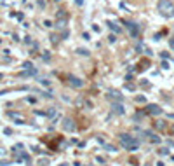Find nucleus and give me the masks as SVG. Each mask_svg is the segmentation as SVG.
<instances>
[{
	"label": "nucleus",
	"mask_w": 174,
	"mask_h": 166,
	"mask_svg": "<svg viewBox=\"0 0 174 166\" xmlns=\"http://www.w3.org/2000/svg\"><path fill=\"white\" fill-rule=\"evenodd\" d=\"M120 143L125 147L127 150H131V152H134V150H138V147H139V142L136 140L134 137H131V135H127V133H122L120 137Z\"/></svg>",
	"instance_id": "obj_1"
},
{
	"label": "nucleus",
	"mask_w": 174,
	"mask_h": 166,
	"mask_svg": "<svg viewBox=\"0 0 174 166\" xmlns=\"http://www.w3.org/2000/svg\"><path fill=\"white\" fill-rule=\"evenodd\" d=\"M158 12L164 17H172L174 16V4L171 0H160L158 2Z\"/></svg>",
	"instance_id": "obj_2"
},
{
	"label": "nucleus",
	"mask_w": 174,
	"mask_h": 166,
	"mask_svg": "<svg viewBox=\"0 0 174 166\" xmlns=\"http://www.w3.org/2000/svg\"><path fill=\"white\" fill-rule=\"evenodd\" d=\"M63 129L64 131H75V121L71 117H64L63 119Z\"/></svg>",
	"instance_id": "obj_3"
},
{
	"label": "nucleus",
	"mask_w": 174,
	"mask_h": 166,
	"mask_svg": "<svg viewBox=\"0 0 174 166\" xmlns=\"http://www.w3.org/2000/svg\"><path fill=\"white\" fill-rule=\"evenodd\" d=\"M124 25H125V26H127V28L131 30V37H132V39H136V37H138V33H139L138 25L132 23V21H124Z\"/></svg>",
	"instance_id": "obj_4"
},
{
	"label": "nucleus",
	"mask_w": 174,
	"mask_h": 166,
	"mask_svg": "<svg viewBox=\"0 0 174 166\" xmlns=\"http://www.w3.org/2000/svg\"><path fill=\"white\" fill-rule=\"evenodd\" d=\"M68 84L71 87H82L84 86V80L78 79V77H75V75H68Z\"/></svg>",
	"instance_id": "obj_5"
},
{
	"label": "nucleus",
	"mask_w": 174,
	"mask_h": 166,
	"mask_svg": "<svg viewBox=\"0 0 174 166\" xmlns=\"http://www.w3.org/2000/svg\"><path fill=\"white\" fill-rule=\"evenodd\" d=\"M146 112L151 114V115H160L162 114V109H160L158 105H155V103H150V105L146 107Z\"/></svg>",
	"instance_id": "obj_6"
},
{
	"label": "nucleus",
	"mask_w": 174,
	"mask_h": 166,
	"mask_svg": "<svg viewBox=\"0 0 174 166\" xmlns=\"http://www.w3.org/2000/svg\"><path fill=\"white\" fill-rule=\"evenodd\" d=\"M106 98H110V100H118V102H120L122 94L117 91V89H108V91H106Z\"/></svg>",
	"instance_id": "obj_7"
},
{
	"label": "nucleus",
	"mask_w": 174,
	"mask_h": 166,
	"mask_svg": "<svg viewBox=\"0 0 174 166\" xmlns=\"http://www.w3.org/2000/svg\"><path fill=\"white\" fill-rule=\"evenodd\" d=\"M111 109H113V112H115V114H124V112H125V110H124V105H122V103H118V102H113L111 103Z\"/></svg>",
	"instance_id": "obj_8"
},
{
	"label": "nucleus",
	"mask_w": 174,
	"mask_h": 166,
	"mask_svg": "<svg viewBox=\"0 0 174 166\" xmlns=\"http://www.w3.org/2000/svg\"><path fill=\"white\" fill-rule=\"evenodd\" d=\"M106 25H108V28L113 32V35H115V33H120V26H118L117 23H113V21H108Z\"/></svg>",
	"instance_id": "obj_9"
},
{
	"label": "nucleus",
	"mask_w": 174,
	"mask_h": 166,
	"mask_svg": "<svg viewBox=\"0 0 174 166\" xmlns=\"http://www.w3.org/2000/svg\"><path fill=\"white\" fill-rule=\"evenodd\" d=\"M38 72H37V68H30V70H24V72H21V77H31V75H37Z\"/></svg>",
	"instance_id": "obj_10"
},
{
	"label": "nucleus",
	"mask_w": 174,
	"mask_h": 166,
	"mask_svg": "<svg viewBox=\"0 0 174 166\" xmlns=\"http://www.w3.org/2000/svg\"><path fill=\"white\" fill-rule=\"evenodd\" d=\"M77 52H78V54H82V56H89V51H87V49H84V47H78V49H77Z\"/></svg>",
	"instance_id": "obj_11"
},
{
	"label": "nucleus",
	"mask_w": 174,
	"mask_h": 166,
	"mask_svg": "<svg viewBox=\"0 0 174 166\" xmlns=\"http://www.w3.org/2000/svg\"><path fill=\"white\" fill-rule=\"evenodd\" d=\"M30 68H33L31 61H24V63H23V70H30Z\"/></svg>",
	"instance_id": "obj_12"
},
{
	"label": "nucleus",
	"mask_w": 174,
	"mask_h": 166,
	"mask_svg": "<svg viewBox=\"0 0 174 166\" xmlns=\"http://www.w3.org/2000/svg\"><path fill=\"white\" fill-rule=\"evenodd\" d=\"M64 25H66V21H63V19H58L56 26H58V28H64Z\"/></svg>",
	"instance_id": "obj_13"
},
{
	"label": "nucleus",
	"mask_w": 174,
	"mask_h": 166,
	"mask_svg": "<svg viewBox=\"0 0 174 166\" xmlns=\"http://www.w3.org/2000/svg\"><path fill=\"white\" fill-rule=\"evenodd\" d=\"M49 39H51V42H52V44H58V39H59V37H58V35H54V33H52L51 37H49Z\"/></svg>",
	"instance_id": "obj_14"
},
{
	"label": "nucleus",
	"mask_w": 174,
	"mask_h": 166,
	"mask_svg": "<svg viewBox=\"0 0 174 166\" xmlns=\"http://www.w3.org/2000/svg\"><path fill=\"white\" fill-rule=\"evenodd\" d=\"M155 126L158 128V129H164V128H165V122H164V121H158V122H157Z\"/></svg>",
	"instance_id": "obj_15"
},
{
	"label": "nucleus",
	"mask_w": 174,
	"mask_h": 166,
	"mask_svg": "<svg viewBox=\"0 0 174 166\" xmlns=\"http://www.w3.org/2000/svg\"><path fill=\"white\" fill-rule=\"evenodd\" d=\"M38 82H40L42 86H51V82H49V80H47V79H40V80H38Z\"/></svg>",
	"instance_id": "obj_16"
},
{
	"label": "nucleus",
	"mask_w": 174,
	"mask_h": 166,
	"mask_svg": "<svg viewBox=\"0 0 174 166\" xmlns=\"http://www.w3.org/2000/svg\"><path fill=\"white\" fill-rule=\"evenodd\" d=\"M162 68H165V70L171 68V67H169V61H167V60H164V61H162Z\"/></svg>",
	"instance_id": "obj_17"
},
{
	"label": "nucleus",
	"mask_w": 174,
	"mask_h": 166,
	"mask_svg": "<svg viewBox=\"0 0 174 166\" xmlns=\"http://www.w3.org/2000/svg\"><path fill=\"white\" fill-rule=\"evenodd\" d=\"M104 149L110 150V152H115V147H113V145H106V143H104Z\"/></svg>",
	"instance_id": "obj_18"
},
{
	"label": "nucleus",
	"mask_w": 174,
	"mask_h": 166,
	"mask_svg": "<svg viewBox=\"0 0 174 166\" xmlns=\"http://www.w3.org/2000/svg\"><path fill=\"white\" fill-rule=\"evenodd\" d=\"M47 115H49V117H54V115H56V109H51L47 112Z\"/></svg>",
	"instance_id": "obj_19"
},
{
	"label": "nucleus",
	"mask_w": 174,
	"mask_h": 166,
	"mask_svg": "<svg viewBox=\"0 0 174 166\" xmlns=\"http://www.w3.org/2000/svg\"><path fill=\"white\" fill-rule=\"evenodd\" d=\"M63 17H66V12L59 11V12H58V19H63Z\"/></svg>",
	"instance_id": "obj_20"
},
{
	"label": "nucleus",
	"mask_w": 174,
	"mask_h": 166,
	"mask_svg": "<svg viewBox=\"0 0 174 166\" xmlns=\"http://www.w3.org/2000/svg\"><path fill=\"white\" fill-rule=\"evenodd\" d=\"M158 154H160V156H167L169 150H167V149H160V150H158Z\"/></svg>",
	"instance_id": "obj_21"
},
{
	"label": "nucleus",
	"mask_w": 174,
	"mask_h": 166,
	"mask_svg": "<svg viewBox=\"0 0 174 166\" xmlns=\"http://www.w3.org/2000/svg\"><path fill=\"white\" fill-rule=\"evenodd\" d=\"M37 4H38V7H42V9H44V7H45V2H44V0H38V2H37Z\"/></svg>",
	"instance_id": "obj_22"
},
{
	"label": "nucleus",
	"mask_w": 174,
	"mask_h": 166,
	"mask_svg": "<svg viewBox=\"0 0 174 166\" xmlns=\"http://www.w3.org/2000/svg\"><path fill=\"white\" fill-rule=\"evenodd\" d=\"M136 102H139V103H143V102H145V96H136Z\"/></svg>",
	"instance_id": "obj_23"
},
{
	"label": "nucleus",
	"mask_w": 174,
	"mask_h": 166,
	"mask_svg": "<svg viewBox=\"0 0 174 166\" xmlns=\"http://www.w3.org/2000/svg\"><path fill=\"white\" fill-rule=\"evenodd\" d=\"M108 40H110L111 44H113V42H115V40H117V37H115V35H110V37H108Z\"/></svg>",
	"instance_id": "obj_24"
},
{
	"label": "nucleus",
	"mask_w": 174,
	"mask_h": 166,
	"mask_svg": "<svg viewBox=\"0 0 174 166\" xmlns=\"http://www.w3.org/2000/svg\"><path fill=\"white\" fill-rule=\"evenodd\" d=\"M68 35H70V32H68V30H64V32H63V39H68Z\"/></svg>",
	"instance_id": "obj_25"
},
{
	"label": "nucleus",
	"mask_w": 174,
	"mask_h": 166,
	"mask_svg": "<svg viewBox=\"0 0 174 166\" xmlns=\"http://www.w3.org/2000/svg\"><path fill=\"white\" fill-rule=\"evenodd\" d=\"M42 58H44L45 61H49V58H51V56H49V52H44V56H42Z\"/></svg>",
	"instance_id": "obj_26"
},
{
	"label": "nucleus",
	"mask_w": 174,
	"mask_h": 166,
	"mask_svg": "<svg viewBox=\"0 0 174 166\" xmlns=\"http://www.w3.org/2000/svg\"><path fill=\"white\" fill-rule=\"evenodd\" d=\"M4 133H5V135H11L12 129H11V128H5V129H4Z\"/></svg>",
	"instance_id": "obj_27"
},
{
	"label": "nucleus",
	"mask_w": 174,
	"mask_h": 166,
	"mask_svg": "<svg viewBox=\"0 0 174 166\" xmlns=\"http://www.w3.org/2000/svg\"><path fill=\"white\" fill-rule=\"evenodd\" d=\"M24 44H31V39H30V37H24Z\"/></svg>",
	"instance_id": "obj_28"
},
{
	"label": "nucleus",
	"mask_w": 174,
	"mask_h": 166,
	"mask_svg": "<svg viewBox=\"0 0 174 166\" xmlns=\"http://www.w3.org/2000/svg\"><path fill=\"white\" fill-rule=\"evenodd\" d=\"M169 46H171V47H172V49H174V37H172V39H171V40H169Z\"/></svg>",
	"instance_id": "obj_29"
},
{
	"label": "nucleus",
	"mask_w": 174,
	"mask_h": 166,
	"mask_svg": "<svg viewBox=\"0 0 174 166\" xmlns=\"http://www.w3.org/2000/svg\"><path fill=\"white\" fill-rule=\"evenodd\" d=\"M75 4H77V5H82V4H84V0H75Z\"/></svg>",
	"instance_id": "obj_30"
},
{
	"label": "nucleus",
	"mask_w": 174,
	"mask_h": 166,
	"mask_svg": "<svg viewBox=\"0 0 174 166\" xmlns=\"http://www.w3.org/2000/svg\"><path fill=\"white\" fill-rule=\"evenodd\" d=\"M5 164H7L5 161H0V166H5Z\"/></svg>",
	"instance_id": "obj_31"
},
{
	"label": "nucleus",
	"mask_w": 174,
	"mask_h": 166,
	"mask_svg": "<svg viewBox=\"0 0 174 166\" xmlns=\"http://www.w3.org/2000/svg\"><path fill=\"white\" fill-rule=\"evenodd\" d=\"M2 79H4V75H2V74H0V80H2Z\"/></svg>",
	"instance_id": "obj_32"
},
{
	"label": "nucleus",
	"mask_w": 174,
	"mask_h": 166,
	"mask_svg": "<svg viewBox=\"0 0 174 166\" xmlns=\"http://www.w3.org/2000/svg\"><path fill=\"white\" fill-rule=\"evenodd\" d=\"M172 133H174V126H172Z\"/></svg>",
	"instance_id": "obj_33"
},
{
	"label": "nucleus",
	"mask_w": 174,
	"mask_h": 166,
	"mask_svg": "<svg viewBox=\"0 0 174 166\" xmlns=\"http://www.w3.org/2000/svg\"><path fill=\"white\" fill-rule=\"evenodd\" d=\"M172 159H174V157H172Z\"/></svg>",
	"instance_id": "obj_34"
}]
</instances>
